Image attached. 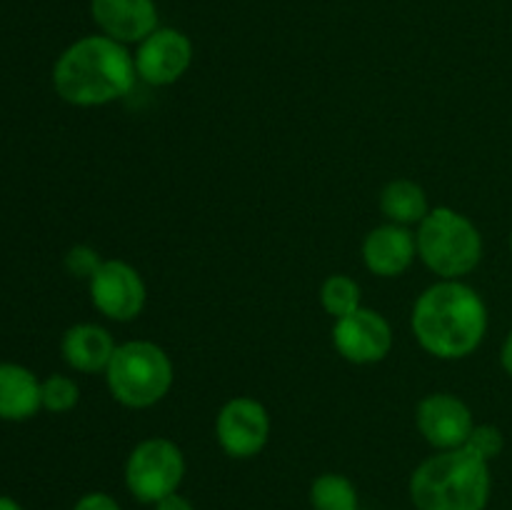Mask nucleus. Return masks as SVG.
Masks as SVG:
<instances>
[{
	"mask_svg": "<svg viewBox=\"0 0 512 510\" xmlns=\"http://www.w3.org/2000/svg\"><path fill=\"white\" fill-rule=\"evenodd\" d=\"M135 80L138 70L128 45L103 33L70 43L53 65L55 93L78 108H98L125 98Z\"/></svg>",
	"mask_w": 512,
	"mask_h": 510,
	"instance_id": "nucleus-1",
	"label": "nucleus"
},
{
	"mask_svg": "<svg viewBox=\"0 0 512 510\" xmlns=\"http://www.w3.org/2000/svg\"><path fill=\"white\" fill-rule=\"evenodd\" d=\"M410 325L420 348L435 358H468L488 333V308L470 285L440 280L415 300Z\"/></svg>",
	"mask_w": 512,
	"mask_h": 510,
	"instance_id": "nucleus-2",
	"label": "nucleus"
},
{
	"mask_svg": "<svg viewBox=\"0 0 512 510\" xmlns=\"http://www.w3.org/2000/svg\"><path fill=\"white\" fill-rule=\"evenodd\" d=\"M408 493L418 510H485L493 493L490 463L468 448L438 450L413 470Z\"/></svg>",
	"mask_w": 512,
	"mask_h": 510,
	"instance_id": "nucleus-3",
	"label": "nucleus"
},
{
	"mask_svg": "<svg viewBox=\"0 0 512 510\" xmlns=\"http://www.w3.org/2000/svg\"><path fill=\"white\" fill-rule=\"evenodd\" d=\"M173 378L168 353L150 340H130L118 345L105 368L113 400L135 410L160 403L173 388Z\"/></svg>",
	"mask_w": 512,
	"mask_h": 510,
	"instance_id": "nucleus-4",
	"label": "nucleus"
},
{
	"mask_svg": "<svg viewBox=\"0 0 512 510\" xmlns=\"http://www.w3.org/2000/svg\"><path fill=\"white\" fill-rule=\"evenodd\" d=\"M418 255L443 280L473 273L483 258V235L470 218L453 208H435L420 223Z\"/></svg>",
	"mask_w": 512,
	"mask_h": 510,
	"instance_id": "nucleus-5",
	"label": "nucleus"
},
{
	"mask_svg": "<svg viewBox=\"0 0 512 510\" xmlns=\"http://www.w3.org/2000/svg\"><path fill=\"white\" fill-rule=\"evenodd\" d=\"M183 478L185 455L168 438L140 440L125 460V488L143 505H155L178 493Z\"/></svg>",
	"mask_w": 512,
	"mask_h": 510,
	"instance_id": "nucleus-6",
	"label": "nucleus"
},
{
	"mask_svg": "<svg viewBox=\"0 0 512 510\" xmlns=\"http://www.w3.org/2000/svg\"><path fill=\"white\" fill-rule=\"evenodd\" d=\"M88 288L95 310L115 323H130L138 318L148 300L143 278L125 260H103L88 280Z\"/></svg>",
	"mask_w": 512,
	"mask_h": 510,
	"instance_id": "nucleus-7",
	"label": "nucleus"
},
{
	"mask_svg": "<svg viewBox=\"0 0 512 510\" xmlns=\"http://www.w3.org/2000/svg\"><path fill=\"white\" fill-rule=\"evenodd\" d=\"M135 70L143 83L165 88L188 73L193 63V40L178 28L158 25L145 40H140L133 53Z\"/></svg>",
	"mask_w": 512,
	"mask_h": 510,
	"instance_id": "nucleus-8",
	"label": "nucleus"
},
{
	"mask_svg": "<svg viewBox=\"0 0 512 510\" xmlns=\"http://www.w3.org/2000/svg\"><path fill=\"white\" fill-rule=\"evenodd\" d=\"M215 438L225 455L235 460L255 458L270 438V415L255 398L228 400L215 420Z\"/></svg>",
	"mask_w": 512,
	"mask_h": 510,
	"instance_id": "nucleus-9",
	"label": "nucleus"
},
{
	"mask_svg": "<svg viewBox=\"0 0 512 510\" xmlns=\"http://www.w3.org/2000/svg\"><path fill=\"white\" fill-rule=\"evenodd\" d=\"M333 345L348 363L373 365L388 358L393 348V328L378 313L360 305L333 325Z\"/></svg>",
	"mask_w": 512,
	"mask_h": 510,
	"instance_id": "nucleus-10",
	"label": "nucleus"
},
{
	"mask_svg": "<svg viewBox=\"0 0 512 510\" xmlns=\"http://www.w3.org/2000/svg\"><path fill=\"white\" fill-rule=\"evenodd\" d=\"M415 423L423 438L438 450L463 448L475 428L470 408L453 393L425 395L415 410Z\"/></svg>",
	"mask_w": 512,
	"mask_h": 510,
	"instance_id": "nucleus-11",
	"label": "nucleus"
},
{
	"mask_svg": "<svg viewBox=\"0 0 512 510\" xmlns=\"http://www.w3.org/2000/svg\"><path fill=\"white\" fill-rule=\"evenodd\" d=\"M90 15L100 33L123 45H138L158 28L155 0H90Z\"/></svg>",
	"mask_w": 512,
	"mask_h": 510,
	"instance_id": "nucleus-12",
	"label": "nucleus"
},
{
	"mask_svg": "<svg viewBox=\"0 0 512 510\" xmlns=\"http://www.w3.org/2000/svg\"><path fill=\"white\" fill-rule=\"evenodd\" d=\"M418 240L405 225H378L363 240V263L378 278H398L413 265Z\"/></svg>",
	"mask_w": 512,
	"mask_h": 510,
	"instance_id": "nucleus-13",
	"label": "nucleus"
},
{
	"mask_svg": "<svg viewBox=\"0 0 512 510\" xmlns=\"http://www.w3.org/2000/svg\"><path fill=\"white\" fill-rule=\"evenodd\" d=\"M115 348L118 345H115L113 335L93 323L73 325L65 330L63 340H60L63 360L78 373H100L108 368Z\"/></svg>",
	"mask_w": 512,
	"mask_h": 510,
	"instance_id": "nucleus-14",
	"label": "nucleus"
},
{
	"mask_svg": "<svg viewBox=\"0 0 512 510\" xmlns=\"http://www.w3.org/2000/svg\"><path fill=\"white\" fill-rule=\"evenodd\" d=\"M43 408L40 380L18 363H0V420L20 423Z\"/></svg>",
	"mask_w": 512,
	"mask_h": 510,
	"instance_id": "nucleus-15",
	"label": "nucleus"
},
{
	"mask_svg": "<svg viewBox=\"0 0 512 510\" xmlns=\"http://www.w3.org/2000/svg\"><path fill=\"white\" fill-rule=\"evenodd\" d=\"M380 210L395 225H405V228L415 223L420 225L425 220V215L430 213L428 195L413 180H393L380 193Z\"/></svg>",
	"mask_w": 512,
	"mask_h": 510,
	"instance_id": "nucleus-16",
	"label": "nucleus"
},
{
	"mask_svg": "<svg viewBox=\"0 0 512 510\" xmlns=\"http://www.w3.org/2000/svg\"><path fill=\"white\" fill-rule=\"evenodd\" d=\"M310 508L313 510H360L358 488L340 473H323L310 483Z\"/></svg>",
	"mask_w": 512,
	"mask_h": 510,
	"instance_id": "nucleus-17",
	"label": "nucleus"
},
{
	"mask_svg": "<svg viewBox=\"0 0 512 510\" xmlns=\"http://www.w3.org/2000/svg\"><path fill=\"white\" fill-rule=\"evenodd\" d=\"M320 305L335 320L360 308V285L350 275H330L320 288Z\"/></svg>",
	"mask_w": 512,
	"mask_h": 510,
	"instance_id": "nucleus-18",
	"label": "nucleus"
},
{
	"mask_svg": "<svg viewBox=\"0 0 512 510\" xmlns=\"http://www.w3.org/2000/svg\"><path fill=\"white\" fill-rule=\"evenodd\" d=\"M40 395H43V408L50 413H68L78 405L80 388L68 375H50L40 383Z\"/></svg>",
	"mask_w": 512,
	"mask_h": 510,
	"instance_id": "nucleus-19",
	"label": "nucleus"
},
{
	"mask_svg": "<svg viewBox=\"0 0 512 510\" xmlns=\"http://www.w3.org/2000/svg\"><path fill=\"white\" fill-rule=\"evenodd\" d=\"M463 448H468L470 453H475L478 458H483L485 463H490V460H495L503 453L505 438L503 433H500V428H495V425H475Z\"/></svg>",
	"mask_w": 512,
	"mask_h": 510,
	"instance_id": "nucleus-20",
	"label": "nucleus"
},
{
	"mask_svg": "<svg viewBox=\"0 0 512 510\" xmlns=\"http://www.w3.org/2000/svg\"><path fill=\"white\" fill-rule=\"evenodd\" d=\"M100 265H103V260H100V255L95 253L93 248H88V245H75V248H70L68 255H65V268H68V273L73 275V278L90 280Z\"/></svg>",
	"mask_w": 512,
	"mask_h": 510,
	"instance_id": "nucleus-21",
	"label": "nucleus"
},
{
	"mask_svg": "<svg viewBox=\"0 0 512 510\" xmlns=\"http://www.w3.org/2000/svg\"><path fill=\"white\" fill-rule=\"evenodd\" d=\"M73 510H123L118 500L110 493H103V490H90V493L80 495L75 500Z\"/></svg>",
	"mask_w": 512,
	"mask_h": 510,
	"instance_id": "nucleus-22",
	"label": "nucleus"
},
{
	"mask_svg": "<svg viewBox=\"0 0 512 510\" xmlns=\"http://www.w3.org/2000/svg\"><path fill=\"white\" fill-rule=\"evenodd\" d=\"M153 510H195V505H193V500L185 498V495L173 493V495H168V498L158 500V503L153 505Z\"/></svg>",
	"mask_w": 512,
	"mask_h": 510,
	"instance_id": "nucleus-23",
	"label": "nucleus"
},
{
	"mask_svg": "<svg viewBox=\"0 0 512 510\" xmlns=\"http://www.w3.org/2000/svg\"><path fill=\"white\" fill-rule=\"evenodd\" d=\"M500 363H503V370L512 378V330L508 333V338H505L503 350H500Z\"/></svg>",
	"mask_w": 512,
	"mask_h": 510,
	"instance_id": "nucleus-24",
	"label": "nucleus"
},
{
	"mask_svg": "<svg viewBox=\"0 0 512 510\" xmlns=\"http://www.w3.org/2000/svg\"><path fill=\"white\" fill-rule=\"evenodd\" d=\"M0 510H23V505L10 495H0Z\"/></svg>",
	"mask_w": 512,
	"mask_h": 510,
	"instance_id": "nucleus-25",
	"label": "nucleus"
},
{
	"mask_svg": "<svg viewBox=\"0 0 512 510\" xmlns=\"http://www.w3.org/2000/svg\"><path fill=\"white\" fill-rule=\"evenodd\" d=\"M510 253H512V233H510Z\"/></svg>",
	"mask_w": 512,
	"mask_h": 510,
	"instance_id": "nucleus-26",
	"label": "nucleus"
}]
</instances>
